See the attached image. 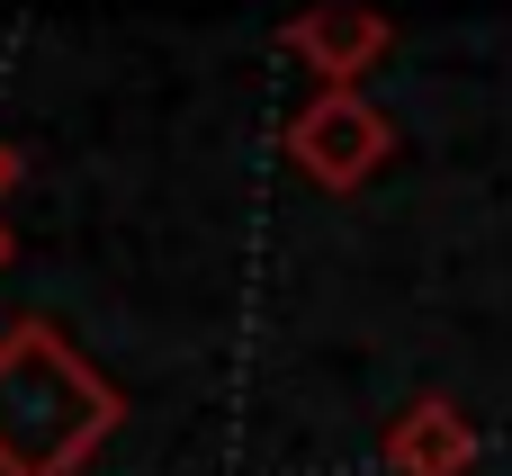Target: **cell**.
<instances>
[{"label":"cell","instance_id":"6da1fadb","mask_svg":"<svg viewBox=\"0 0 512 476\" xmlns=\"http://www.w3.org/2000/svg\"><path fill=\"white\" fill-rule=\"evenodd\" d=\"M126 423V396L72 351L63 324L18 315L0 333V476H81Z\"/></svg>","mask_w":512,"mask_h":476},{"label":"cell","instance_id":"7a4b0ae2","mask_svg":"<svg viewBox=\"0 0 512 476\" xmlns=\"http://www.w3.org/2000/svg\"><path fill=\"white\" fill-rule=\"evenodd\" d=\"M396 153V126L378 99L360 90H315L297 117H288V162L315 180V189H369Z\"/></svg>","mask_w":512,"mask_h":476},{"label":"cell","instance_id":"277c9868","mask_svg":"<svg viewBox=\"0 0 512 476\" xmlns=\"http://www.w3.org/2000/svg\"><path fill=\"white\" fill-rule=\"evenodd\" d=\"M387 468L396 476H468L477 468V423L450 396H414L387 423Z\"/></svg>","mask_w":512,"mask_h":476},{"label":"cell","instance_id":"5b68a950","mask_svg":"<svg viewBox=\"0 0 512 476\" xmlns=\"http://www.w3.org/2000/svg\"><path fill=\"white\" fill-rule=\"evenodd\" d=\"M18 171H27V162H18V144H9V135H0V198H9V189H18Z\"/></svg>","mask_w":512,"mask_h":476},{"label":"cell","instance_id":"3957f363","mask_svg":"<svg viewBox=\"0 0 512 476\" xmlns=\"http://www.w3.org/2000/svg\"><path fill=\"white\" fill-rule=\"evenodd\" d=\"M279 36H288V54L315 72V90H360V81L387 63L396 18H387L378 0H306Z\"/></svg>","mask_w":512,"mask_h":476},{"label":"cell","instance_id":"8992f818","mask_svg":"<svg viewBox=\"0 0 512 476\" xmlns=\"http://www.w3.org/2000/svg\"><path fill=\"white\" fill-rule=\"evenodd\" d=\"M9 252H18V234H9V216H0V270H9Z\"/></svg>","mask_w":512,"mask_h":476}]
</instances>
